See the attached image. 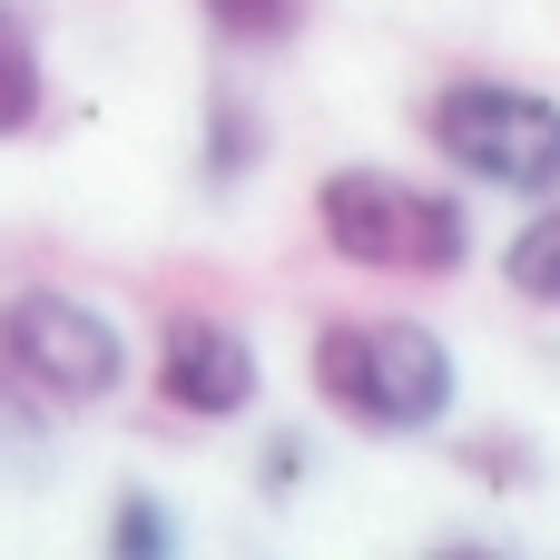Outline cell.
<instances>
[{
	"label": "cell",
	"mask_w": 560,
	"mask_h": 560,
	"mask_svg": "<svg viewBox=\"0 0 560 560\" xmlns=\"http://www.w3.org/2000/svg\"><path fill=\"white\" fill-rule=\"evenodd\" d=\"M305 374L364 433H433L453 413V394H463L453 345L433 325H413V315H335V325H315Z\"/></svg>",
	"instance_id": "obj_1"
},
{
	"label": "cell",
	"mask_w": 560,
	"mask_h": 560,
	"mask_svg": "<svg viewBox=\"0 0 560 560\" xmlns=\"http://www.w3.org/2000/svg\"><path fill=\"white\" fill-rule=\"evenodd\" d=\"M315 236L364 276H463L472 266V207L404 167H325Z\"/></svg>",
	"instance_id": "obj_2"
},
{
	"label": "cell",
	"mask_w": 560,
	"mask_h": 560,
	"mask_svg": "<svg viewBox=\"0 0 560 560\" xmlns=\"http://www.w3.org/2000/svg\"><path fill=\"white\" fill-rule=\"evenodd\" d=\"M423 138H433V158H443L453 177H472V187H502V197H551L560 187V98L551 89L463 69V79L433 89Z\"/></svg>",
	"instance_id": "obj_3"
},
{
	"label": "cell",
	"mask_w": 560,
	"mask_h": 560,
	"mask_svg": "<svg viewBox=\"0 0 560 560\" xmlns=\"http://www.w3.org/2000/svg\"><path fill=\"white\" fill-rule=\"evenodd\" d=\"M0 364L39 394V404H108L128 384V345L98 305L59 295V285H20L0 295Z\"/></svg>",
	"instance_id": "obj_4"
},
{
	"label": "cell",
	"mask_w": 560,
	"mask_h": 560,
	"mask_svg": "<svg viewBox=\"0 0 560 560\" xmlns=\"http://www.w3.org/2000/svg\"><path fill=\"white\" fill-rule=\"evenodd\" d=\"M158 404L187 423H236L256 404V345L226 315H167L158 335Z\"/></svg>",
	"instance_id": "obj_5"
},
{
	"label": "cell",
	"mask_w": 560,
	"mask_h": 560,
	"mask_svg": "<svg viewBox=\"0 0 560 560\" xmlns=\"http://www.w3.org/2000/svg\"><path fill=\"white\" fill-rule=\"evenodd\" d=\"M502 285H512L522 305H560V187L512 226V246H502Z\"/></svg>",
	"instance_id": "obj_6"
},
{
	"label": "cell",
	"mask_w": 560,
	"mask_h": 560,
	"mask_svg": "<svg viewBox=\"0 0 560 560\" xmlns=\"http://www.w3.org/2000/svg\"><path fill=\"white\" fill-rule=\"evenodd\" d=\"M39 98H49V69H39V30L0 0V138L39 128Z\"/></svg>",
	"instance_id": "obj_7"
},
{
	"label": "cell",
	"mask_w": 560,
	"mask_h": 560,
	"mask_svg": "<svg viewBox=\"0 0 560 560\" xmlns=\"http://www.w3.org/2000/svg\"><path fill=\"white\" fill-rule=\"evenodd\" d=\"M256 158H266V118H256L236 89H217V98H207V187H236Z\"/></svg>",
	"instance_id": "obj_8"
},
{
	"label": "cell",
	"mask_w": 560,
	"mask_h": 560,
	"mask_svg": "<svg viewBox=\"0 0 560 560\" xmlns=\"http://www.w3.org/2000/svg\"><path fill=\"white\" fill-rule=\"evenodd\" d=\"M305 10H315V0H197V20H207L226 49H285V39L305 30Z\"/></svg>",
	"instance_id": "obj_9"
},
{
	"label": "cell",
	"mask_w": 560,
	"mask_h": 560,
	"mask_svg": "<svg viewBox=\"0 0 560 560\" xmlns=\"http://www.w3.org/2000/svg\"><path fill=\"white\" fill-rule=\"evenodd\" d=\"M49 463V423H39V394L0 364V472H39Z\"/></svg>",
	"instance_id": "obj_10"
},
{
	"label": "cell",
	"mask_w": 560,
	"mask_h": 560,
	"mask_svg": "<svg viewBox=\"0 0 560 560\" xmlns=\"http://www.w3.org/2000/svg\"><path fill=\"white\" fill-rule=\"evenodd\" d=\"M118 560H167L177 551V522H167V502L158 492H118V512H108V532H98Z\"/></svg>",
	"instance_id": "obj_11"
}]
</instances>
